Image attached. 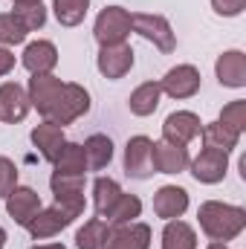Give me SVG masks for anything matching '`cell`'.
<instances>
[{
	"instance_id": "35",
	"label": "cell",
	"mask_w": 246,
	"mask_h": 249,
	"mask_svg": "<svg viewBox=\"0 0 246 249\" xmlns=\"http://www.w3.org/2000/svg\"><path fill=\"white\" fill-rule=\"evenodd\" d=\"M15 70V53L9 47H0V78Z\"/></svg>"
},
{
	"instance_id": "21",
	"label": "cell",
	"mask_w": 246,
	"mask_h": 249,
	"mask_svg": "<svg viewBox=\"0 0 246 249\" xmlns=\"http://www.w3.org/2000/svg\"><path fill=\"white\" fill-rule=\"evenodd\" d=\"M84 160H87V171H102L110 165L113 160V139L105 133H93L84 139Z\"/></svg>"
},
{
	"instance_id": "36",
	"label": "cell",
	"mask_w": 246,
	"mask_h": 249,
	"mask_svg": "<svg viewBox=\"0 0 246 249\" xmlns=\"http://www.w3.org/2000/svg\"><path fill=\"white\" fill-rule=\"evenodd\" d=\"M32 249H67L64 244H41V247H32Z\"/></svg>"
},
{
	"instance_id": "30",
	"label": "cell",
	"mask_w": 246,
	"mask_h": 249,
	"mask_svg": "<svg viewBox=\"0 0 246 249\" xmlns=\"http://www.w3.org/2000/svg\"><path fill=\"white\" fill-rule=\"evenodd\" d=\"M29 35V29L20 23V18L15 12H3L0 15V44L3 47H15V44H23Z\"/></svg>"
},
{
	"instance_id": "17",
	"label": "cell",
	"mask_w": 246,
	"mask_h": 249,
	"mask_svg": "<svg viewBox=\"0 0 246 249\" xmlns=\"http://www.w3.org/2000/svg\"><path fill=\"white\" fill-rule=\"evenodd\" d=\"M61 87H64V81L55 78L53 72H50V75H32V78H29V87H26L29 105H32L41 116H47V110L53 107V102H55V96L61 93Z\"/></svg>"
},
{
	"instance_id": "15",
	"label": "cell",
	"mask_w": 246,
	"mask_h": 249,
	"mask_svg": "<svg viewBox=\"0 0 246 249\" xmlns=\"http://www.w3.org/2000/svg\"><path fill=\"white\" fill-rule=\"evenodd\" d=\"M29 96H26V90L18 84V81H6V84H0V119L9 124L15 122H23L26 119V113H29Z\"/></svg>"
},
{
	"instance_id": "12",
	"label": "cell",
	"mask_w": 246,
	"mask_h": 249,
	"mask_svg": "<svg viewBox=\"0 0 246 249\" xmlns=\"http://www.w3.org/2000/svg\"><path fill=\"white\" fill-rule=\"evenodd\" d=\"M72 220H75V217H72L70 212H64L61 206H55V203H53L50 209H41V212H38V214L23 226V229H26L35 241H47V238H55L61 229H67Z\"/></svg>"
},
{
	"instance_id": "7",
	"label": "cell",
	"mask_w": 246,
	"mask_h": 249,
	"mask_svg": "<svg viewBox=\"0 0 246 249\" xmlns=\"http://www.w3.org/2000/svg\"><path fill=\"white\" fill-rule=\"evenodd\" d=\"M188 168H191V174H194L197 183L214 186V183H220V180L226 177V171H229V154L214 151V148H203V151L188 162Z\"/></svg>"
},
{
	"instance_id": "34",
	"label": "cell",
	"mask_w": 246,
	"mask_h": 249,
	"mask_svg": "<svg viewBox=\"0 0 246 249\" xmlns=\"http://www.w3.org/2000/svg\"><path fill=\"white\" fill-rule=\"evenodd\" d=\"M211 9L220 18H238L246 9V0H211Z\"/></svg>"
},
{
	"instance_id": "37",
	"label": "cell",
	"mask_w": 246,
	"mask_h": 249,
	"mask_svg": "<svg viewBox=\"0 0 246 249\" xmlns=\"http://www.w3.org/2000/svg\"><path fill=\"white\" fill-rule=\"evenodd\" d=\"M15 6H32V3H41V0H12Z\"/></svg>"
},
{
	"instance_id": "29",
	"label": "cell",
	"mask_w": 246,
	"mask_h": 249,
	"mask_svg": "<svg viewBox=\"0 0 246 249\" xmlns=\"http://www.w3.org/2000/svg\"><path fill=\"white\" fill-rule=\"evenodd\" d=\"M87 9H90V0H53L55 20L61 26H78L87 18Z\"/></svg>"
},
{
	"instance_id": "5",
	"label": "cell",
	"mask_w": 246,
	"mask_h": 249,
	"mask_svg": "<svg viewBox=\"0 0 246 249\" xmlns=\"http://www.w3.org/2000/svg\"><path fill=\"white\" fill-rule=\"evenodd\" d=\"M50 188L55 197V206H61L64 212H70L72 217H81L87 209L84 200V174H53Z\"/></svg>"
},
{
	"instance_id": "2",
	"label": "cell",
	"mask_w": 246,
	"mask_h": 249,
	"mask_svg": "<svg viewBox=\"0 0 246 249\" xmlns=\"http://www.w3.org/2000/svg\"><path fill=\"white\" fill-rule=\"evenodd\" d=\"M87 110H90V93L81 84H75V81H64L61 93L55 96V102L47 110L44 122H53L58 127H64V124H72L75 119H81Z\"/></svg>"
},
{
	"instance_id": "18",
	"label": "cell",
	"mask_w": 246,
	"mask_h": 249,
	"mask_svg": "<svg viewBox=\"0 0 246 249\" xmlns=\"http://www.w3.org/2000/svg\"><path fill=\"white\" fill-rule=\"evenodd\" d=\"M214 75L223 87H232V90H241L246 87V55L241 50H229L223 53L217 64H214Z\"/></svg>"
},
{
	"instance_id": "3",
	"label": "cell",
	"mask_w": 246,
	"mask_h": 249,
	"mask_svg": "<svg viewBox=\"0 0 246 249\" xmlns=\"http://www.w3.org/2000/svg\"><path fill=\"white\" fill-rule=\"evenodd\" d=\"M130 26L136 35H142L145 41H151L159 53H174L177 50V35L168 23V18L162 15H151V12H133L130 15Z\"/></svg>"
},
{
	"instance_id": "39",
	"label": "cell",
	"mask_w": 246,
	"mask_h": 249,
	"mask_svg": "<svg viewBox=\"0 0 246 249\" xmlns=\"http://www.w3.org/2000/svg\"><path fill=\"white\" fill-rule=\"evenodd\" d=\"M6 247V229H3V226H0V249Z\"/></svg>"
},
{
	"instance_id": "16",
	"label": "cell",
	"mask_w": 246,
	"mask_h": 249,
	"mask_svg": "<svg viewBox=\"0 0 246 249\" xmlns=\"http://www.w3.org/2000/svg\"><path fill=\"white\" fill-rule=\"evenodd\" d=\"M20 64L32 72V75H50L58 64V50L53 41H32L26 44L23 55H20Z\"/></svg>"
},
{
	"instance_id": "6",
	"label": "cell",
	"mask_w": 246,
	"mask_h": 249,
	"mask_svg": "<svg viewBox=\"0 0 246 249\" xmlns=\"http://www.w3.org/2000/svg\"><path fill=\"white\" fill-rule=\"evenodd\" d=\"M200 84H203V78H200V70L194 64H177V67H171L165 72V78L159 81L162 93H168L177 102L197 96L200 93Z\"/></svg>"
},
{
	"instance_id": "13",
	"label": "cell",
	"mask_w": 246,
	"mask_h": 249,
	"mask_svg": "<svg viewBox=\"0 0 246 249\" xmlns=\"http://www.w3.org/2000/svg\"><path fill=\"white\" fill-rule=\"evenodd\" d=\"M102 249H151V226L139 220L110 226Z\"/></svg>"
},
{
	"instance_id": "25",
	"label": "cell",
	"mask_w": 246,
	"mask_h": 249,
	"mask_svg": "<svg viewBox=\"0 0 246 249\" xmlns=\"http://www.w3.org/2000/svg\"><path fill=\"white\" fill-rule=\"evenodd\" d=\"M55 174H87V160H84V148L78 142H64L61 151L53 160Z\"/></svg>"
},
{
	"instance_id": "24",
	"label": "cell",
	"mask_w": 246,
	"mask_h": 249,
	"mask_svg": "<svg viewBox=\"0 0 246 249\" xmlns=\"http://www.w3.org/2000/svg\"><path fill=\"white\" fill-rule=\"evenodd\" d=\"M200 136H203V145H206V148H214V151H223V154L235 151V148H238V142H241V133L229 130L226 124H220V122L203 124Z\"/></svg>"
},
{
	"instance_id": "23",
	"label": "cell",
	"mask_w": 246,
	"mask_h": 249,
	"mask_svg": "<svg viewBox=\"0 0 246 249\" xmlns=\"http://www.w3.org/2000/svg\"><path fill=\"white\" fill-rule=\"evenodd\" d=\"M162 249H197V232L185 220H165L162 229Z\"/></svg>"
},
{
	"instance_id": "28",
	"label": "cell",
	"mask_w": 246,
	"mask_h": 249,
	"mask_svg": "<svg viewBox=\"0 0 246 249\" xmlns=\"http://www.w3.org/2000/svg\"><path fill=\"white\" fill-rule=\"evenodd\" d=\"M139 214H142V200H139L136 194H124L122 191L105 220H107L110 226H119V223H133Z\"/></svg>"
},
{
	"instance_id": "9",
	"label": "cell",
	"mask_w": 246,
	"mask_h": 249,
	"mask_svg": "<svg viewBox=\"0 0 246 249\" xmlns=\"http://www.w3.org/2000/svg\"><path fill=\"white\" fill-rule=\"evenodd\" d=\"M133 47L124 41V44H110V47H102L99 50V58H96V67H99V72L105 75V78H110V81H119L124 78L127 72H130V67H133Z\"/></svg>"
},
{
	"instance_id": "19",
	"label": "cell",
	"mask_w": 246,
	"mask_h": 249,
	"mask_svg": "<svg viewBox=\"0 0 246 249\" xmlns=\"http://www.w3.org/2000/svg\"><path fill=\"white\" fill-rule=\"evenodd\" d=\"M188 209V191L180 186H162L154 194V214L162 220H177Z\"/></svg>"
},
{
	"instance_id": "20",
	"label": "cell",
	"mask_w": 246,
	"mask_h": 249,
	"mask_svg": "<svg viewBox=\"0 0 246 249\" xmlns=\"http://www.w3.org/2000/svg\"><path fill=\"white\" fill-rule=\"evenodd\" d=\"M64 142H67V139H64V127H58V124L41 122L38 127H32V145L38 148V154H41L47 162L55 160V154L61 151Z\"/></svg>"
},
{
	"instance_id": "22",
	"label": "cell",
	"mask_w": 246,
	"mask_h": 249,
	"mask_svg": "<svg viewBox=\"0 0 246 249\" xmlns=\"http://www.w3.org/2000/svg\"><path fill=\"white\" fill-rule=\"evenodd\" d=\"M159 99H162L159 81H145V84H139V87L130 93L127 107H130L133 116H151V113L159 107Z\"/></svg>"
},
{
	"instance_id": "32",
	"label": "cell",
	"mask_w": 246,
	"mask_h": 249,
	"mask_svg": "<svg viewBox=\"0 0 246 249\" xmlns=\"http://www.w3.org/2000/svg\"><path fill=\"white\" fill-rule=\"evenodd\" d=\"M15 15L20 18V23H23L29 32H35V29H41V26L47 23V9H44V3H32V6H15Z\"/></svg>"
},
{
	"instance_id": "10",
	"label": "cell",
	"mask_w": 246,
	"mask_h": 249,
	"mask_svg": "<svg viewBox=\"0 0 246 249\" xmlns=\"http://www.w3.org/2000/svg\"><path fill=\"white\" fill-rule=\"evenodd\" d=\"M151 162H154L157 174H183L188 168V162H191V157H188L185 145H174V142L157 139L151 145Z\"/></svg>"
},
{
	"instance_id": "27",
	"label": "cell",
	"mask_w": 246,
	"mask_h": 249,
	"mask_svg": "<svg viewBox=\"0 0 246 249\" xmlns=\"http://www.w3.org/2000/svg\"><path fill=\"white\" fill-rule=\"evenodd\" d=\"M107 232H110V223L102 220V217H90L78 232H75V247L78 249H102L107 241Z\"/></svg>"
},
{
	"instance_id": "33",
	"label": "cell",
	"mask_w": 246,
	"mask_h": 249,
	"mask_svg": "<svg viewBox=\"0 0 246 249\" xmlns=\"http://www.w3.org/2000/svg\"><path fill=\"white\" fill-rule=\"evenodd\" d=\"M15 186H18V168L9 157H0V200H6Z\"/></svg>"
},
{
	"instance_id": "26",
	"label": "cell",
	"mask_w": 246,
	"mask_h": 249,
	"mask_svg": "<svg viewBox=\"0 0 246 249\" xmlns=\"http://www.w3.org/2000/svg\"><path fill=\"white\" fill-rule=\"evenodd\" d=\"M119 194H122V188L116 180H110V177H99L96 183H93V209H96V217H107V212L113 209V203L119 200Z\"/></svg>"
},
{
	"instance_id": "8",
	"label": "cell",
	"mask_w": 246,
	"mask_h": 249,
	"mask_svg": "<svg viewBox=\"0 0 246 249\" xmlns=\"http://www.w3.org/2000/svg\"><path fill=\"white\" fill-rule=\"evenodd\" d=\"M151 139L148 136H130L124 145V174L133 180H148L154 177V162H151Z\"/></svg>"
},
{
	"instance_id": "4",
	"label": "cell",
	"mask_w": 246,
	"mask_h": 249,
	"mask_svg": "<svg viewBox=\"0 0 246 249\" xmlns=\"http://www.w3.org/2000/svg\"><path fill=\"white\" fill-rule=\"evenodd\" d=\"M133 32L130 26V12L122 6H105L93 23V38L99 41V47H110V44H124L127 35Z\"/></svg>"
},
{
	"instance_id": "38",
	"label": "cell",
	"mask_w": 246,
	"mask_h": 249,
	"mask_svg": "<svg viewBox=\"0 0 246 249\" xmlns=\"http://www.w3.org/2000/svg\"><path fill=\"white\" fill-rule=\"evenodd\" d=\"M206 249H229V247H226V244H217V241H211Z\"/></svg>"
},
{
	"instance_id": "1",
	"label": "cell",
	"mask_w": 246,
	"mask_h": 249,
	"mask_svg": "<svg viewBox=\"0 0 246 249\" xmlns=\"http://www.w3.org/2000/svg\"><path fill=\"white\" fill-rule=\"evenodd\" d=\"M197 220L209 241L229 244L246 229V209L232 206V203H220V200H206L197 209Z\"/></svg>"
},
{
	"instance_id": "31",
	"label": "cell",
	"mask_w": 246,
	"mask_h": 249,
	"mask_svg": "<svg viewBox=\"0 0 246 249\" xmlns=\"http://www.w3.org/2000/svg\"><path fill=\"white\" fill-rule=\"evenodd\" d=\"M220 124H226L229 130H235V133H244L246 130V102L244 99H235V102H229L223 110H220Z\"/></svg>"
},
{
	"instance_id": "14",
	"label": "cell",
	"mask_w": 246,
	"mask_h": 249,
	"mask_svg": "<svg viewBox=\"0 0 246 249\" xmlns=\"http://www.w3.org/2000/svg\"><path fill=\"white\" fill-rule=\"evenodd\" d=\"M6 212L18 226H26L41 212V194L29 186H15L6 197Z\"/></svg>"
},
{
	"instance_id": "11",
	"label": "cell",
	"mask_w": 246,
	"mask_h": 249,
	"mask_svg": "<svg viewBox=\"0 0 246 249\" xmlns=\"http://www.w3.org/2000/svg\"><path fill=\"white\" fill-rule=\"evenodd\" d=\"M200 130H203V122H200L197 113H191V110H174L162 122V139L174 142V145H188V142H194L200 136Z\"/></svg>"
}]
</instances>
